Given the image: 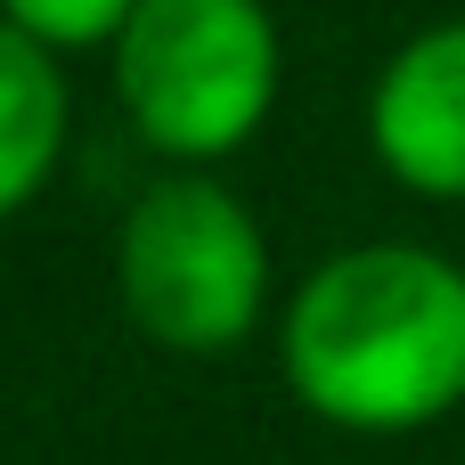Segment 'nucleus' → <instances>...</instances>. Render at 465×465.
I'll use <instances>...</instances> for the list:
<instances>
[{
	"mask_svg": "<svg viewBox=\"0 0 465 465\" xmlns=\"http://www.w3.org/2000/svg\"><path fill=\"white\" fill-rule=\"evenodd\" d=\"M114 90L147 147L229 155L278 98V25L262 0H139L114 41Z\"/></svg>",
	"mask_w": 465,
	"mask_h": 465,
	"instance_id": "f03ea898",
	"label": "nucleus"
},
{
	"mask_svg": "<svg viewBox=\"0 0 465 465\" xmlns=\"http://www.w3.org/2000/svg\"><path fill=\"white\" fill-rule=\"evenodd\" d=\"M368 139L401 188L465 196V16L425 25L392 49L368 98Z\"/></svg>",
	"mask_w": 465,
	"mask_h": 465,
	"instance_id": "20e7f679",
	"label": "nucleus"
},
{
	"mask_svg": "<svg viewBox=\"0 0 465 465\" xmlns=\"http://www.w3.org/2000/svg\"><path fill=\"white\" fill-rule=\"evenodd\" d=\"M57 139H65V82L41 41L0 25V213H16L49 180Z\"/></svg>",
	"mask_w": 465,
	"mask_h": 465,
	"instance_id": "39448f33",
	"label": "nucleus"
},
{
	"mask_svg": "<svg viewBox=\"0 0 465 465\" xmlns=\"http://www.w3.org/2000/svg\"><path fill=\"white\" fill-rule=\"evenodd\" d=\"M0 8L41 49H98V41H123L139 0H0Z\"/></svg>",
	"mask_w": 465,
	"mask_h": 465,
	"instance_id": "423d86ee",
	"label": "nucleus"
},
{
	"mask_svg": "<svg viewBox=\"0 0 465 465\" xmlns=\"http://www.w3.org/2000/svg\"><path fill=\"white\" fill-rule=\"evenodd\" d=\"M114 286H123V311L163 351H229L262 319L270 253H262L253 213L221 180L172 172L123 213Z\"/></svg>",
	"mask_w": 465,
	"mask_h": 465,
	"instance_id": "7ed1b4c3",
	"label": "nucleus"
},
{
	"mask_svg": "<svg viewBox=\"0 0 465 465\" xmlns=\"http://www.w3.org/2000/svg\"><path fill=\"white\" fill-rule=\"evenodd\" d=\"M294 401L343 433H417L465 401V270L425 245H351L278 327Z\"/></svg>",
	"mask_w": 465,
	"mask_h": 465,
	"instance_id": "f257e3e1",
	"label": "nucleus"
}]
</instances>
